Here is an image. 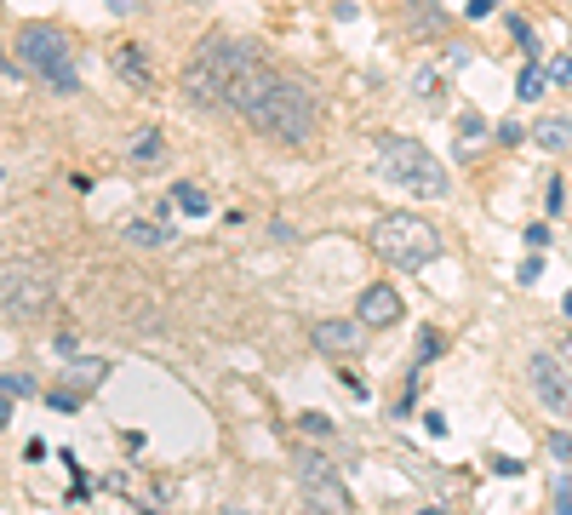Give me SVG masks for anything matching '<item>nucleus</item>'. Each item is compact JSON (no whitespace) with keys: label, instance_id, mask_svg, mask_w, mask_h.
<instances>
[{"label":"nucleus","instance_id":"cd10ccee","mask_svg":"<svg viewBox=\"0 0 572 515\" xmlns=\"http://www.w3.org/2000/svg\"><path fill=\"white\" fill-rule=\"evenodd\" d=\"M138 6V0H109V12H132Z\"/></svg>","mask_w":572,"mask_h":515},{"label":"nucleus","instance_id":"423d86ee","mask_svg":"<svg viewBox=\"0 0 572 515\" xmlns=\"http://www.w3.org/2000/svg\"><path fill=\"white\" fill-rule=\"evenodd\" d=\"M292 469H298V492H304L309 515H355L344 476H338V469H332L321 453H309V447H298V453H292Z\"/></svg>","mask_w":572,"mask_h":515},{"label":"nucleus","instance_id":"dca6fc26","mask_svg":"<svg viewBox=\"0 0 572 515\" xmlns=\"http://www.w3.org/2000/svg\"><path fill=\"white\" fill-rule=\"evenodd\" d=\"M544 92H549V69H544V63H526L521 80H515V98H521V103H538Z\"/></svg>","mask_w":572,"mask_h":515},{"label":"nucleus","instance_id":"a878e982","mask_svg":"<svg viewBox=\"0 0 572 515\" xmlns=\"http://www.w3.org/2000/svg\"><path fill=\"white\" fill-rule=\"evenodd\" d=\"M493 6H498V0H470V12H463V17H486Z\"/></svg>","mask_w":572,"mask_h":515},{"label":"nucleus","instance_id":"4468645a","mask_svg":"<svg viewBox=\"0 0 572 515\" xmlns=\"http://www.w3.org/2000/svg\"><path fill=\"white\" fill-rule=\"evenodd\" d=\"M115 69H120V80H132V86H150V63H143V52L126 40V47H115Z\"/></svg>","mask_w":572,"mask_h":515},{"label":"nucleus","instance_id":"9d476101","mask_svg":"<svg viewBox=\"0 0 572 515\" xmlns=\"http://www.w3.org/2000/svg\"><path fill=\"white\" fill-rule=\"evenodd\" d=\"M132 172H161L166 166V138H161V126H143V132L132 138Z\"/></svg>","mask_w":572,"mask_h":515},{"label":"nucleus","instance_id":"393cba45","mask_svg":"<svg viewBox=\"0 0 572 515\" xmlns=\"http://www.w3.org/2000/svg\"><path fill=\"white\" fill-rule=\"evenodd\" d=\"M549 453L567 458V453H572V436H561V429H556V436H549Z\"/></svg>","mask_w":572,"mask_h":515},{"label":"nucleus","instance_id":"20e7f679","mask_svg":"<svg viewBox=\"0 0 572 515\" xmlns=\"http://www.w3.org/2000/svg\"><path fill=\"white\" fill-rule=\"evenodd\" d=\"M378 172H384L395 189H412V195H430V201L447 195V166H441L418 138L384 132L378 138Z\"/></svg>","mask_w":572,"mask_h":515},{"label":"nucleus","instance_id":"6ab92c4d","mask_svg":"<svg viewBox=\"0 0 572 515\" xmlns=\"http://www.w3.org/2000/svg\"><path fill=\"white\" fill-rule=\"evenodd\" d=\"M441 350H447V338H441L435 327H423V355H418V361H435Z\"/></svg>","mask_w":572,"mask_h":515},{"label":"nucleus","instance_id":"0eeeda50","mask_svg":"<svg viewBox=\"0 0 572 515\" xmlns=\"http://www.w3.org/2000/svg\"><path fill=\"white\" fill-rule=\"evenodd\" d=\"M309 343L327 361H349V355H367V327L355 315L349 321L344 315H327V321H315V327H309Z\"/></svg>","mask_w":572,"mask_h":515},{"label":"nucleus","instance_id":"6e6552de","mask_svg":"<svg viewBox=\"0 0 572 515\" xmlns=\"http://www.w3.org/2000/svg\"><path fill=\"white\" fill-rule=\"evenodd\" d=\"M526 378H533V395L549 406L556 418H572V378L561 361H549V355H533L526 361Z\"/></svg>","mask_w":572,"mask_h":515},{"label":"nucleus","instance_id":"aec40b11","mask_svg":"<svg viewBox=\"0 0 572 515\" xmlns=\"http://www.w3.org/2000/svg\"><path fill=\"white\" fill-rule=\"evenodd\" d=\"M556 515H572V492H567V476H556Z\"/></svg>","mask_w":572,"mask_h":515},{"label":"nucleus","instance_id":"f257e3e1","mask_svg":"<svg viewBox=\"0 0 572 515\" xmlns=\"http://www.w3.org/2000/svg\"><path fill=\"white\" fill-rule=\"evenodd\" d=\"M229 110H235L252 132H264L275 143H309L315 126H321V103L304 80H292L281 69H269V63L241 47L235 52V69H229Z\"/></svg>","mask_w":572,"mask_h":515},{"label":"nucleus","instance_id":"39448f33","mask_svg":"<svg viewBox=\"0 0 572 515\" xmlns=\"http://www.w3.org/2000/svg\"><path fill=\"white\" fill-rule=\"evenodd\" d=\"M57 304V281H52V269H40V264H0V315L6 321H40Z\"/></svg>","mask_w":572,"mask_h":515},{"label":"nucleus","instance_id":"7c9ffc66","mask_svg":"<svg viewBox=\"0 0 572 515\" xmlns=\"http://www.w3.org/2000/svg\"><path fill=\"white\" fill-rule=\"evenodd\" d=\"M418 515H441V510H418Z\"/></svg>","mask_w":572,"mask_h":515},{"label":"nucleus","instance_id":"2eb2a0df","mask_svg":"<svg viewBox=\"0 0 572 515\" xmlns=\"http://www.w3.org/2000/svg\"><path fill=\"white\" fill-rule=\"evenodd\" d=\"M166 206L189 212V218H206V212H212V201H206V189H201V184H178L172 195H166Z\"/></svg>","mask_w":572,"mask_h":515},{"label":"nucleus","instance_id":"a211bd4d","mask_svg":"<svg viewBox=\"0 0 572 515\" xmlns=\"http://www.w3.org/2000/svg\"><path fill=\"white\" fill-rule=\"evenodd\" d=\"M298 429H304V436H309V441H332V436H338V429H332V418H327V413H304V418H298Z\"/></svg>","mask_w":572,"mask_h":515},{"label":"nucleus","instance_id":"9b49d317","mask_svg":"<svg viewBox=\"0 0 572 515\" xmlns=\"http://www.w3.org/2000/svg\"><path fill=\"white\" fill-rule=\"evenodd\" d=\"M103 378H109V361H103V355H92V361H69V373H63V384H69L75 395H92Z\"/></svg>","mask_w":572,"mask_h":515},{"label":"nucleus","instance_id":"f8f14e48","mask_svg":"<svg viewBox=\"0 0 572 515\" xmlns=\"http://www.w3.org/2000/svg\"><path fill=\"white\" fill-rule=\"evenodd\" d=\"M441 29H447V12H441L435 6V0H412V12H407V35H441Z\"/></svg>","mask_w":572,"mask_h":515},{"label":"nucleus","instance_id":"c85d7f7f","mask_svg":"<svg viewBox=\"0 0 572 515\" xmlns=\"http://www.w3.org/2000/svg\"><path fill=\"white\" fill-rule=\"evenodd\" d=\"M224 515H258V510H224Z\"/></svg>","mask_w":572,"mask_h":515},{"label":"nucleus","instance_id":"5701e85b","mask_svg":"<svg viewBox=\"0 0 572 515\" xmlns=\"http://www.w3.org/2000/svg\"><path fill=\"white\" fill-rule=\"evenodd\" d=\"M515 275H521V281H526V287H533V281H538V275H544V264H538V258H526V264H521Z\"/></svg>","mask_w":572,"mask_h":515},{"label":"nucleus","instance_id":"f03ea898","mask_svg":"<svg viewBox=\"0 0 572 515\" xmlns=\"http://www.w3.org/2000/svg\"><path fill=\"white\" fill-rule=\"evenodd\" d=\"M367 247L384 258L390 269L418 275V269H430L441 258V229L430 218H418V212H384V218L372 224V235H367Z\"/></svg>","mask_w":572,"mask_h":515},{"label":"nucleus","instance_id":"412c9836","mask_svg":"<svg viewBox=\"0 0 572 515\" xmlns=\"http://www.w3.org/2000/svg\"><path fill=\"white\" fill-rule=\"evenodd\" d=\"M544 206H549V218L561 212V178H549V189H544Z\"/></svg>","mask_w":572,"mask_h":515},{"label":"nucleus","instance_id":"4be33fe9","mask_svg":"<svg viewBox=\"0 0 572 515\" xmlns=\"http://www.w3.org/2000/svg\"><path fill=\"white\" fill-rule=\"evenodd\" d=\"M510 35L521 40V47H526V52H538V40H533V29H526V24H521V17H515V24H510Z\"/></svg>","mask_w":572,"mask_h":515},{"label":"nucleus","instance_id":"7ed1b4c3","mask_svg":"<svg viewBox=\"0 0 572 515\" xmlns=\"http://www.w3.org/2000/svg\"><path fill=\"white\" fill-rule=\"evenodd\" d=\"M17 63L47 80L52 92H75V35L63 24H24L17 29Z\"/></svg>","mask_w":572,"mask_h":515},{"label":"nucleus","instance_id":"b1692460","mask_svg":"<svg viewBox=\"0 0 572 515\" xmlns=\"http://www.w3.org/2000/svg\"><path fill=\"white\" fill-rule=\"evenodd\" d=\"M338 384H344V390H349L355 401H367V384H361V378H355V373H344V378H338Z\"/></svg>","mask_w":572,"mask_h":515},{"label":"nucleus","instance_id":"1a4fd4ad","mask_svg":"<svg viewBox=\"0 0 572 515\" xmlns=\"http://www.w3.org/2000/svg\"><path fill=\"white\" fill-rule=\"evenodd\" d=\"M355 321H361L367 332L395 327V321H400V292L390 281H367L361 292H355Z\"/></svg>","mask_w":572,"mask_h":515},{"label":"nucleus","instance_id":"c756f323","mask_svg":"<svg viewBox=\"0 0 572 515\" xmlns=\"http://www.w3.org/2000/svg\"><path fill=\"white\" fill-rule=\"evenodd\" d=\"M567 315H572V292H567Z\"/></svg>","mask_w":572,"mask_h":515},{"label":"nucleus","instance_id":"f3484780","mask_svg":"<svg viewBox=\"0 0 572 515\" xmlns=\"http://www.w3.org/2000/svg\"><path fill=\"white\" fill-rule=\"evenodd\" d=\"M166 241H172V235H166V224H155V218L126 224V247H166Z\"/></svg>","mask_w":572,"mask_h":515},{"label":"nucleus","instance_id":"bb28decb","mask_svg":"<svg viewBox=\"0 0 572 515\" xmlns=\"http://www.w3.org/2000/svg\"><path fill=\"white\" fill-rule=\"evenodd\" d=\"M556 80H567V86H572V58H556Z\"/></svg>","mask_w":572,"mask_h":515},{"label":"nucleus","instance_id":"ddd939ff","mask_svg":"<svg viewBox=\"0 0 572 515\" xmlns=\"http://www.w3.org/2000/svg\"><path fill=\"white\" fill-rule=\"evenodd\" d=\"M533 138H538V149H549V155H561V149H572V121L549 115V121H538V126H533Z\"/></svg>","mask_w":572,"mask_h":515}]
</instances>
